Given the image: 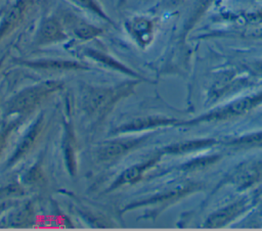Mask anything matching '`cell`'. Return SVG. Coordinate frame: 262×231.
<instances>
[{"instance_id":"cell-2","label":"cell","mask_w":262,"mask_h":231,"mask_svg":"<svg viewBox=\"0 0 262 231\" xmlns=\"http://www.w3.org/2000/svg\"><path fill=\"white\" fill-rule=\"evenodd\" d=\"M62 83L57 81H47L29 87L17 93L8 103V112L25 113L34 109L40 102L50 94L60 90Z\"/></svg>"},{"instance_id":"cell-14","label":"cell","mask_w":262,"mask_h":231,"mask_svg":"<svg viewBox=\"0 0 262 231\" xmlns=\"http://www.w3.org/2000/svg\"><path fill=\"white\" fill-rule=\"evenodd\" d=\"M237 211H238V205L237 204H234L230 207H227L223 211H220L221 215L220 214L214 215V217H212V219L209 220L208 226H218V225L222 224L224 221H227L229 218H231Z\"/></svg>"},{"instance_id":"cell-12","label":"cell","mask_w":262,"mask_h":231,"mask_svg":"<svg viewBox=\"0 0 262 231\" xmlns=\"http://www.w3.org/2000/svg\"><path fill=\"white\" fill-rule=\"evenodd\" d=\"M33 207L30 203H26L23 205L16 213H14L11 217L9 225L12 227H26L30 224V221L33 219Z\"/></svg>"},{"instance_id":"cell-4","label":"cell","mask_w":262,"mask_h":231,"mask_svg":"<svg viewBox=\"0 0 262 231\" xmlns=\"http://www.w3.org/2000/svg\"><path fill=\"white\" fill-rule=\"evenodd\" d=\"M32 0H16L4 14L0 22V41L18 27L25 18Z\"/></svg>"},{"instance_id":"cell-6","label":"cell","mask_w":262,"mask_h":231,"mask_svg":"<svg viewBox=\"0 0 262 231\" xmlns=\"http://www.w3.org/2000/svg\"><path fill=\"white\" fill-rule=\"evenodd\" d=\"M18 64L36 68V70H53V71H80L88 67L78 61L60 60V59H40V60H17Z\"/></svg>"},{"instance_id":"cell-17","label":"cell","mask_w":262,"mask_h":231,"mask_svg":"<svg viewBox=\"0 0 262 231\" xmlns=\"http://www.w3.org/2000/svg\"><path fill=\"white\" fill-rule=\"evenodd\" d=\"M13 128H14L13 125H9V126L3 128L2 130H0V154L3 151V149H4L5 145H6L8 136H9L11 130H13Z\"/></svg>"},{"instance_id":"cell-19","label":"cell","mask_w":262,"mask_h":231,"mask_svg":"<svg viewBox=\"0 0 262 231\" xmlns=\"http://www.w3.org/2000/svg\"><path fill=\"white\" fill-rule=\"evenodd\" d=\"M4 60H5V55H3V56L0 58V68H1V66H2V64H3V62H4Z\"/></svg>"},{"instance_id":"cell-8","label":"cell","mask_w":262,"mask_h":231,"mask_svg":"<svg viewBox=\"0 0 262 231\" xmlns=\"http://www.w3.org/2000/svg\"><path fill=\"white\" fill-rule=\"evenodd\" d=\"M126 29L134 40L142 47L146 46L152 38V22L144 17H134L126 22Z\"/></svg>"},{"instance_id":"cell-7","label":"cell","mask_w":262,"mask_h":231,"mask_svg":"<svg viewBox=\"0 0 262 231\" xmlns=\"http://www.w3.org/2000/svg\"><path fill=\"white\" fill-rule=\"evenodd\" d=\"M43 127H44V120H43V117H40L34 123V125L31 127V129L28 131V133L25 135L23 141L19 143L16 150L14 151L11 158L9 159V165L14 164L15 161H17L18 159L24 157L28 152L31 151V149L34 147L37 140L39 139V137L42 133Z\"/></svg>"},{"instance_id":"cell-13","label":"cell","mask_w":262,"mask_h":231,"mask_svg":"<svg viewBox=\"0 0 262 231\" xmlns=\"http://www.w3.org/2000/svg\"><path fill=\"white\" fill-rule=\"evenodd\" d=\"M70 1L73 2L74 4H76L77 6H80L84 9L96 14L97 16L104 19L105 21L112 22L111 18L105 14L102 7L99 5V3L96 0H70Z\"/></svg>"},{"instance_id":"cell-11","label":"cell","mask_w":262,"mask_h":231,"mask_svg":"<svg viewBox=\"0 0 262 231\" xmlns=\"http://www.w3.org/2000/svg\"><path fill=\"white\" fill-rule=\"evenodd\" d=\"M72 24V33L82 41L94 39L103 32L102 29L80 19H75Z\"/></svg>"},{"instance_id":"cell-9","label":"cell","mask_w":262,"mask_h":231,"mask_svg":"<svg viewBox=\"0 0 262 231\" xmlns=\"http://www.w3.org/2000/svg\"><path fill=\"white\" fill-rule=\"evenodd\" d=\"M85 54L87 56H89L90 58L96 60L97 62H100V63L106 65L107 67H111V68L116 70V71H118L120 73L129 75L131 77L138 78V76L133 71H131L129 67H127L126 65H124L120 61L116 60L115 58H113L112 56H110V55H107V54H105L103 52H100V51H97V50H93V49H87V50H85Z\"/></svg>"},{"instance_id":"cell-3","label":"cell","mask_w":262,"mask_h":231,"mask_svg":"<svg viewBox=\"0 0 262 231\" xmlns=\"http://www.w3.org/2000/svg\"><path fill=\"white\" fill-rule=\"evenodd\" d=\"M66 39L67 34L59 19L55 16H48L42 20L38 29L36 44L38 46H45L64 41Z\"/></svg>"},{"instance_id":"cell-18","label":"cell","mask_w":262,"mask_h":231,"mask_svg":"<svg viewBox=\"0 0 262 231\" xmlns=\"http://www.w3.org/2000/svg\"><path fill=\"white\" fill-rule=\"evenodd\" d=\"M256 67H257V70H258V72H260V73H262V61H261V62H259V63H257V65H256Z\"/></svg>"},{"instance_id":"cell-16","label":"cell","mask_w":262,"mask_h":231,"mask_svg":"<svg viewBox=\"0 0 262 231\" xmlns=\"http://www.w3.org/2000/svg\"><path fill=\"white\" fill-rule=\"evenodd\" d=\"M24 194V189L17 184H9L5 187L0 188V198L10 197V196H19Z\"/></svg>"},{"instance_id":"cell-5","label":"cell","mask_w":262,"mask_h":231,"mask_svg":"<svg viewBox=\"0 0 262 231\" xmlns=\"http://www.w3.org/2000/svg\"><path fill=\"white\" fill-rule=\"evenodd\" d=\"M141 141L142 139H126L106 142L97 149V158L101 161H113L129 152Z\"/></svg>"},{"instance_id":"cell-15","label":"cell","mask_w":262,"mask_h":231,"mask_svg":"<svg viewBox=\"0 0 262 231\" xmlns=\"http://www.w3.org/2000/svg\"><path fill=\"white\" fill-rule=\"evenodd\" d=\"M24 179H25V182L30 185H40L45 181L44 174L38 166H36V167L32 168L30 171H28L27 174L25 175Z\"/></svg>"},{"instance_id":"cell-1","label":"cell","mask_w":262,"mask_h":231,"mask_svg":"<svg viewBox=\"0 0 262 231\" xmlns=\"http://www.w3.org/2000/svg\"><path fill=\"white\" fill-rule=\"evenodd\" d=\"M133 83L117 87H91L83 96L84 110L89 114H101L107 111L121 97L131 91Z\"/></svg>"},{"instance_id":"cell-10","label":"cell","mask_w":262,"mask_h":231,"mask_svg":"<svg viewBox=\"0 0 262 231\" xmlns=\"http://www.w3.org/2000/svg\"><path fill=\"white\" fill-rule=\"evenodd\" d=\"M155 160H148V161H145V163H141L139 165H136V166H133L129 169H127L117 180L116 182L113 184L112 186V189L114 188H117L119 186H122L124 184H130V183H133L137 180L140 179L142 173L150 166L152 165Z\"/></svg>"}]
</instances>
